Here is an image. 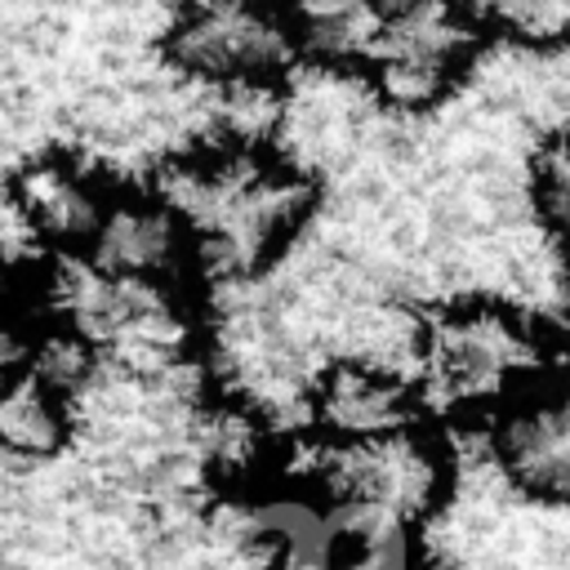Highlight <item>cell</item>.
I'll list each match as a JSON object with an SVG mask.
<instances>
[{"label":"cell","instance_id":"14","mask_svg":"<svg viewBox=\"0 0 570 570\" xmlns=\"http://www.w3.org/2000/svg\"><path fill=\"white\" fill-rule=\"evenodd\" d=\"M530 205L561 240H570V129H552L534 142Z\"/></svg>","mask_w":570,"mask_h":570},{"label":"cell","instance_id":"8","mask_svg":"<svg viewBox=\"0 0 570 570\" xmlns=\"http://www.w3.org/2000/svg\"><path fill=\"white\" fill-rule=\"evenodd\" d=\"M494 472L530 503L570 512V370H552L476 428Z\"/></svg>","mask_w":570,"mask_h":570},{"label":"cell","instance_id":"4","mask_svg":"<svg viewBox=\"0 0 570 570\" xmlns=\"http://www.w3.org/2000/svg\"><path fill=\"white\" fill-rule=\"evenodd\" d=\"M45 316L80 330L111 370L142 379L200 370L205 312L187 285L116 281L85 254H58L45 276Z\"/></svg>","mask_w":570,"mask_h":570},{"label":"cell","instance_id":"7","mask_svg":"<svg viewBox=\"0 0 570 570\" xmlns=\"http://www.w3.org/2000/svg\"><path fill=\"white\" fill-rule=\"evenodd\" d=\"M481 49L485 36L463 0H414L387 13L361 71L383 107L414 125L468 85Z\"/></svg>","mask_w":570,"mask_h":570},{"label":"cell","instance_id":"2","mask_svg":"<svg viewBox=\"0 0 570 570\" xmlns=\"http://www.w3.org/2000/svg\"><path fill=\"white\" fill-rule=\"evenodd\" d=\"M557 370V321L494 298L428 303L414 347V387L428 414L490 423Z\"/></svg>","mask_w":570,"mask_h":570},{"label":"cell","instance_id":"17","mask_svg":"<svg viewBox=\"0 0 570 570\" xmlns=\"http://www.w3.org/2000/svg\"><path fill=\"white\" fill-rule=\"evenodd\" d=\"M383 13H396V9H405V4H414V0H374Z\"/></svg>","mask_w":570,"mask_h":570},{"label":"cell","instance_id":"13","mask_svg":"<svg viewBox=\"0 0 570 570\" xmlns=\"http://www.w3.org/2000/svg\"><path fill=\"white\" fill-rule=\"evenodd\" d=\"M485 45L557 53L570 49V0H463Z\"/></svg>","mask_w":570,"mask_h":570},{"label":"cell","instance_id":"3","mask_svg":"<svg viewBox=\"0 0 570 570\" xmlns=\"http://www.w3.org/2000/svg\"><path fill=\"white\" fill-rule=\"evenodd\" d=\"M285 481L312 490L347 534L414 539L432 530L454 485V450L428 428H401L379 441H316L303 468H281Z\"/></svg>","mask_w":570,"mask_h":570},{"label":"cell","instance_id":"6","mask_svg":"<svg viewBox=\"0 0 570 570\" xmlns=\"http://www.w3.org/2000/svg\"><path fill=\"white\" fill-rule=\"evenodd\" d=\"M160 58L205 89L281 85L298 62V36L285 0H178Z\"/></svg>","mask_w":570,"mask_h":570},{"label":"cell","instance_id":"1","mask_svg":"<svg viewBox=\"0 0 570 570\" xmlns=\"http://www.w3.org/2000/svg\"><path fill=\"white\" fill-rule=\"evenodd\" d=\"M151 187L178 209L196 272L214 289L272 276L321 205V187L263 142H205Z\"/></svg>","mask_w":570,"mask_h":570},{"label":"cell","instance_id":"12","mask_svg":"<svg viewBox=\"0 0 570 570\" xmlns=\"http://www.w3.org/2000/svg\"><path fill=\"white\" fill-rule=\"evenodd\" d=\"M76 441L71 401L27 370L0 387V459L4 463H53Z\"/></svg>","mask_w":570,"mask_h":570},{"label":"cell","instance_id":"9","mask_svg":"<svg viewBox=\"0 0 570 570\" xmlns=\"http://www.w3.org/2000/svg\"><path fill=\"white\" fill-rule=\"evenodd\" d=\"M98 272L116 281H147V285H187L196 272L187 227L178 209L147 183V187H111L85 249Z\"/></svg>","mask_w":570,"mask_h":570},{"label":"cell","instance_id":"16","mask_svg":"<svg viewBox=\"0 0 570 570\" xmlns=\"http://www.w3.org/2000/svg\"><path fill=\"white\" fill-rule=\"evenodd\" d=\"M561 294H566V312H570V240H561Z\"/></svg>","mask_w":570,"mask_h":570},{"label":"cell","instance_id":"5","mask_svg":"<svg viewBox=\"0 0 570 570\" xmlns=\"http://www.w3.org/2000/svg\"><path fill=\"white\" fill-rule=\"evenodd\" d=\"M405 129L410 125L383 107L365 71L303 58L281 80L272 147L325 196L387 174L405 151Z\"/></svg>","mask_w":570,"mask_h":570},{"label":"cell","instance_id":"10","mask_svg":"<svg viewBox=\"0 0 570 570\" xmlns=\"http://www.w3.org/2000/svg\"><path fill=\"white\" fill-rule=\"evenodd\" d=\"M107 196L111 178L80 151H36L4 183V200L22 236L49 254H80Z\"/></svg>","mask_w":570,"mask_h":570},{"label":"cell","instance_id":"11","mask_svg":"<svg viewBox=\"0 0 570 570\" xmlns=\"http://www.w3.org/2000/svg\"><path fill=\"white\" fill-rule=\"evenodd\" d=\"M423 396L414 374L374 361H330L321 365L307 396V432L316 441L356 445L379 441L401 428L423 423Z\"/></svg>","mask_w":570,"mask_h":570},{"label":"cell","instance_id":"15","mask_svg":"<svg viewBox=\"0 0 570 570\" xmlns=\"http://www.w3.org/2000/svg\"><path fill=\"white\" fill-rule=\"evenodd\" d=\"M36 330H40V321H36L13 294L0 289V379H13V374L27 370Z\"/></svg>","mask_w":570,"mask_h":570}]
</instances>
